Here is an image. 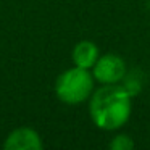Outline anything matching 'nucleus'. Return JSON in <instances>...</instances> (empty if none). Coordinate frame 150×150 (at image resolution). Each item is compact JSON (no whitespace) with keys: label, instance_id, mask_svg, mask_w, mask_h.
<instances>
[{"label":"nucleus","instance_id":"f257e3e1","mask_svg":"<svg viewBox=\"0 0 150 150\" xmlns=\"http://www.w3.org/2000/svg\"><path fill=\"white\" fill-rule=\"evenodd\" d=\"M89 100L91 120L98 129H120L131 116V92L123 86L103 84L100 89L92 92Z\"/></svg>","mask_w":150,"mask_h":150},{"label":"nucleus","instance_id":"f03ea898","mask_svg":"<svg viewBox=\"0 0 150 150\" xmlns=\"http://www.w3.org/2000/svg\"><path fill=\"white\" fill-rule=\"evenodd\" d=\"M94 76L92 71L79 66L68 68L57 78L55 94L58 100L66 105H79L89 100L94 92Z\"/></svg>","mask_w":150,"mask_h":150},{"label":"nucleus","instance_id":"7ed1b4c3","mask_svg":"<svg viewBox=\"0 0 150 150\" xmlns=\"http://www.w3.org/2000/svg\"><path fill=\"white\" fill-rule=\"evenodd\" d=\"M126 63L116 53H107L98 57L92 66V76L100 84H118L126 76Z\"/></svg>","mask_w":150,"mask_h":150},{"label":"nucleus","instance_id":"20e7f679","mask_svg":"<svg viewBox=\"0 0 150 150\" xmlns=\"http://www.w3.org/2000/svg\"><path fill=\"white\" fill-rule=\"evenodd\" d=\"M44 147L42 137L36 129L21 126L13 129L4 142L5 150H40Z\"/></svg>","mask_w":150,"mask_h":150},{"label":"nucleus","instance_id":"39448f33","mask_svg":"<svg viewBox=\"0 0 150 150\" xmlns=\"http://www.w3.org/2000/svg\"><path fill=\"white\" fill-rule=\"evenodd\" d=\"M98 57H100L98 47L92 40H81V42H78L71 53L74 66L86 68V69H92V66L95 65Z\"/></svg>","mask_w":150,"mask_h":150},{"label":"nucleus","instance_id":"423d86ee","mask_svg":"<svg viewBox=\"0 0 150 150\" xmlns=\"http://www.w3.org/2000/svg\"><path fill=\"white\" fill-rule=\"evenodd\" d=\"M134 147V142L129 136L126 134H120V136L113 137V140L110 142L111 150H131Z\"/></svg>","mask_w":150,"mask_h":150}]
</instances>
